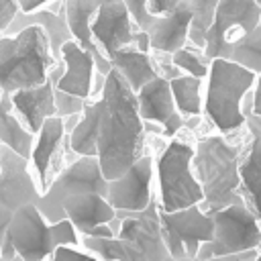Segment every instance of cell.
I'll return each instance as SVG.
<instances>
[{
    "label": "cell",
    "mask_w": 261,
    "mask_h": 261,
    "mask_svg": "<svg viewBox=\"0 0 261 261\" xmlns=\"http://www.w3.org/2000/svg\"><path fill=\"white\" fill-rule=\"evenodd\" d=\"M259 230H261V218H259ZM257 251H261V239H259V245H257Z\"/></svg>",
    "instance_id": "cell-41"
},
{
    "label": "cell",
    "mask_w": 261,
    "mask_h": 261,
    "mask_svg": "<svg viewBox=\"0 0 261 261\" xmlns=\"http://www.w3.org/2000/svg\"><path fill=\"white\" fill-rule=\"evenodd\" d=\"M51 0H16V6L20 12H33V10H39L43 6H49Z\"/></svg>",
    "instance_id": "cell-36"
},
{
    "label": "cell",
    "mask_w": 261,
    "mask_h": 261,
    "mask_svg": "<svg viewBox=\"0 0 261 261\" xmlns=\"http://www.w3.org/2000/svg\"><path fill=\"white\" fill-rule=\"evenodd\" d=\"M53 102H55V116H69V114H80L86 106V98H80L75 94L63 92V90H53Z\"/></svg>",
    "instance_id": "cell-30"
},
{
    "label": "cell",
    "mask_w": 261,
    "mask_h": 261,
    "mask_svg": "<svg viewBox=\"0 0 261 261\" xmlns=\"http://www.w3.org/2000/svg\"><path fill=\"white\" fill-rule=\"evenodd\" d=\"M224 59H230L255 73H261V16L251 31L243 33L228 45Z\"/></svg>",
    "instance_id": "cell-27"
},
{
    "label": "cell",
    "mask_w": 261,
    "mask_h": 261,
    "mask_svg": "<svg viewBox=\"0 0 261 261\" xmlns=\"http://www.w3.org/2000/svg\"><path fill=\"white\" fill-rule=\"evenodd\" d=\"M257 73L224 57L210 59L208 73L204 77L202 116L206 122L222 133L230 135L245 126V114L241 102L251 92Z\"/></svg>",
    "instance_id": "cell-5"
},
{
    "label": "cell",
    "mask_w": 261,
    "mask_h": 261,
    "mask_svg": "<svg viewBox=\"0 0 261 261\" xmlns=\"http://www.w3.org/2000/svg\"><path fill=\"white\" fill-rule=\"evenodd\" d=\"M251 96H253V112L261 116V73H257L255 84L251 88Z\"/></svg>",
    "instance_id": "cell-37"
},
{
    "label": "cell",
    "mask_w": 261,
    "mask_h": 261,
    "mask_svg": "<svg viewBox=\"0 0 261 261\" xmlns=\"http://www.w3.org/2000/svg\"><path fill=\"white\" fill-rule=\"evenodd\" d=\"M98 100L100 118L96 135V157L104 177L114 179L143 153H147L149 135L145 133V122L139 116L135 92L114 67H110L106 73Z\"/></svg>",
    "instance_id": "cell-1"
},
{
    "label": "cell",
    "mask_w": 261,
    "mask_h": 261,
    "mask_svg": "<svg viewBox=\"0 0 261 261\" xmlns=\"http://www.w3.org/2000/svg\"><path fill=\"white\" fill-rule=\"evenodd\" d=\"M67 141V133L63 126V118L61 116H49L43 120L41 128L35 133V141H33V149H31V157L29 163L33 165V175L39 181V190L43 192L49 186V173L53 169V165L57 163L59 155H61V147Z\"/></svg>",
    "instance_id": "cell-17"
},
{
    "label": "cell",
    "mask_w": 261,
    "mask_h": 261,
    "mask_svg": "<svg viewBox=\"0 0 261 261\" xmlns=\"http://www.w3.org/2000/svg\"><path fill=\"white\" fill-rule=\"evenodd\" d=\"M114 210L139 212L153 200V153L147 149L118 177L108 179L106 196Z\"/></svg>",
    "instance_id": "cell-13"
},
{
    "label": "cell",
    "mask_w": 261,
    "mask_h": 261,
    "mask_svg": "<svg viewBox=\"0 0 261 261\" xmlns=\"http://www.w3.org/2000/svg\"><path fill=\"white\" fill-rule=\"evenodd\" d=\"M61 6H63V14H65L67 29L71 33V39L80 47H84L86 51L92 53L96 71L106 75L110 71V61L98 49V45L92 39V31H90V22L98 8V0H61Z\"/></svg>",
    "instance_id": "cell-19"
},
{
    "label": "cell",
    "mask_w": 261,
    "mask_h": 261,
    "mask_svg": "<svg viewBox=\"0 0 261 261\" xmlns=\"http://www.w3.org/2000/svg\"><path fill=\"white\" fill-rule=\"evenodd\" d=\"M108 61H110V67H114L122 75V80L128 84V88L133 92H137L143 84H147L149 80H153L157 75V69L153 65V59H151V53L139 51L133 45L116 49L108 57Z\"/></svg>",
    "instance_id": "cell-24"
},
{
    "label": "cell",
    "mask_w": 261,
    "mask_h": 261,
    "mask_svg": "<svg viewBox=\"0 0 261 261\" xmlns=\"http://www.w3.org/2000/svg\"><path fill=\"white\" fill-rule=\"evenodd\" d=\"M177 6V0H145V10L151 16H165L171 14Z\"/></svg>",
    "instance_id": "cell-33"
},
{
    "label": "cell",
    "mask_w": 261,
    "mask_h": 261,
    "mask_svg": "<svg viewBox=\"0 0 261 261\" xmlns=\"http://www.w3.org/2000/svg\"><path fill=\"white\" fill-rule=\"evenodd\" d=\"M53 82L47 77L39 86L20 88L10 94V102L18 118L24 122V126L35 135L43 120L55 114V102H53Z\"/></svg>",
    "instance_id": "cell-21"
},
{
    "label": "cell",
    "mask_w": 261,
    "mask_h": 261,
    "mask_svg": "<svg viewBox=\"0 0 261 261\" xmlns=\"http://www.w3.org/2000/svg\"><path fill=\"white\" fill-rule=\"evenodd\" d=\"M255 261H261V251L257 253V257H255Z\"/></svg>",
    "instance_id": "cell-42"
},
{
    "label": "cell",
    "mask_w": 261,
    "mask_h": 261,
    "mask_svg": "<svg viewBox=\"0 0 261 261\" xmlns=\"http://www.w3.org/2000/svg\"><path fill=\"white\" fill-rule=\"evenodd\" d=\"M214 222V234L208 243H202L196 259H208L216 255L241 253L247 249H257L261 230L259 218L249 210L245 202L228 204L210 214Z\"/></svg>",
    "instance_id": "cell-9"
},
{
    "label": "cell",
    "mask_w": 261,
    "mask_h": 261,
    "mask_svg": "<svg viewBox=\"0 0 261 261\" xmlns=\"http://www.w3.org/2000/svg\"><path fill=\"white\" fill-rule=\"evenodd\" d=\"M29 24H37V27L43 29V33L47 35L51 53L59 61V49H61V45L71 39V33L67 29L65 14H63V6L59 10H51L47 6H43L39 10H33V12H20V10H16V14L12 16V20L6 24V29L2 33L4 35H14V33H18L20 29H24Z\"/></svg>",
    "instance_id": "cell-23"
},
{
    "label": "cell",
    "mask_w": 261,
    "mask_h": 261,
    "mask_svg": "<svg viewBox=\"0 0 261 261\" xmlns=\"http://www.w3.org/2000/svg\"><path fill=\"white\" fill-rule=\"evenodd\" d=\"M106 184L98 157L96 155H75L73 161H69L41 192L35 206L45 216L47 222H57L65 218L61 202L69 196L84 194V192H96L106 196Z\"/></svg>",
    "instance_id": "cell-8"
},
{
    "label": "cell",
    "mask_w": 261,
    "mask_h": 261,
    "mask_svg": "<svg viewBox=\"0 0 261 261\" xmlns=\"http://www.w3.org/2000/svg\"><path fill=\"white\" fill-rule=\"evenodd\" d=\"M245 143L239 157L241 196L249 210L261 218V116L245 114Z\"/></svg>",
    "instance_id": "cell-16"
},
{
    "label": "cell",
    "mask_w": 261,
    "mask_h": 261,
    "mask_svg": "<svg viewBox=\"0 0 261 261\" xmlns=\"http://www.w3.org/2000/svg\"><path fill=\"white\" fill-rule=\"evenodd\" d=\"M16 10H18L16 0H0V31L6 29V24L12 20Z\"/></svg>",
    "instance_id": "cell-35"
},
{
    "label": "cell",
    "mask_w": 261,
    "mask_h": 261,
    "mask_svg": "<svg viewBox=\"0 0 261 261\" xmlns=\"http://www.w3.org/2000/svg\"><path fill=\"white\" fill-rule=\"evenodd\" d=\"M118 261H149V259H145V257H122V259H118Z\"/></svg>",
    "instance_id": "cell-40"
},
{
    "label": "cell",
    "mask_w": 261,
    "mask_h": 261,
    "mask_svg": "<svg viewBox=\"0 0 261 261\" xmlns=\"http://www.w3.org/2000/svg\"><path fill=\"white\" fill-rule=\"evenodd\" d=\"M57 63L47 35L41 27L29 24L14 35L0 37V92L12 94L20 88L39 86Z\"/></svg>",
    "instance_id": "cell-7"
},
{
    "label": "cell",
    "mask_w": 261,
    "mask_h": 261,
    "mask_svg": "<svg viewBox=\"0 0 261 261\" xmlns=\"http://www.w3.org/2000/svg\"><path fill=\"white\" fill-rule=\"evenodd\" d=\"M120 218L118 232L114 237H90L80 234V245L94 253L100 261H118L122 257H145L149 261H163L167 249L159 230V210L155 196L147 208L139 212L116 210Z\"/></svg>",
    "instance_id": "cell-4"
},
{
    "label": "cell",
    "mask_w": 261,
    "mask_h": 261,
    "mask_svg": "<svg viewBox=\"0 0 261 261\" xmlns=\"http://www.w3.org/2000/svg\"><path fill=\"white\" fill-rule=\"evenodd\" d=\"M137 29L139 27L130 16L124 0H98L90 31L94 43L106 57H110L120 47L133 45Z\"/></svg>",
    "instance_id": "cell-14"
},
{
    "label": "cell",
    "mask_w": 261,
    "mask_h": 261,
    "mask_svg": "<svg viewBox=\"0 0 261 261\" xmlns=\"http://www.w3.org/2000/svg\"><path fill=\"white\" fill-rule=\"evenodd\" d=\"M257 2H259V4H261V0H257Z\"/></svg>",
    "instance_id": "cell-44"
},
{
    "label": "cell",
    "mask_w": 261,
    "mask_h": 261,
    "mask_svg": "<svg viewBox=\"0 0 261 261\" xmlns=\"http://www.w3.org/2000/svg\"><path fill=\"white\" fill-rule=\"evenodd\" d=\"M59 59L63 61V73L55 82V88L88 100L92 92V77L96 71L92 53L80 47L73 39H69L61 45Z\"/></svg>",
    "instance_id": "cell-18"
},
{
    "label": "cell",
    "mask_w": 261,
    "mask_h": 261,
    "mask_svg": "<svg viewBox=\"0 0 261 261\" xmlns=\"http://www.w3.org/2000/svg\"><path fill=\"white\" fill-rule=\"evenodd\" d=\"M124 4H126L128 12H130V16L135 18V22H137L139 29H145V27L151 22L153 16L147 14V10H145V0H124Z\"/></svg>",
    "instance_id": "cell-32"
},
{
    "label": "cell",
    "mask_w": 261,
    "mask_h": 261,
    "mask_svg": "<svg viewBox=\"0 0 261 261\" xmlns=\"http://www.w3.org/2000/svg\"><path fill=\"white\" fill-rule=\"evenodd\" d=\"M33 141H35V135L24 126V122L14 112L10 94L0 92V145H6L20 157L29 159Z\"/></svg>",
    "instance_id": "cell-25"
},
{
    "label": "cell",
    "mask_w": 261,
    "mask_h": 261,
    "mask_svg": "<svg viewBox=\"0 0 261 261\" xmlns=\"http://www.w3.org/2000/svg\"><path fill=\"white\" fill-rule=\"evenodd\" d=\"M159 230L167 255L196 259L202 243H208L212 239L214 222L212 216L200 208V204H192L171 212L159 210Z\"/></svg>",
    "instance_id": "cell-10"
},
{
    "label": "cell",
    "mask_w": 261,
    "mask_h": 261,
    "mask_svg": "<svg viewBox=\"0 0 261 261\" xmlns=\"http://www.w3.org/2000/svg\"><path fill=\"white\" fill-rule=\"evenodd\" d=\"M137 110L143 122H153L161 126V137L169 139L175 133H179L186 124V118L177 112L171 90H169V80L155 75L147 84H143L137 92Z\"/></svg>",
    "instance_id": "cell-15"
},
{
    "label": "cell",
    "mask_w": 261,
    "mask_h": 261,
    "mask_svg": "<svg viewBox=\"0 0 261 261\" xmlns=\"http://www.w3.org/2000/svg\"><path fill=\"white\" fill-rule=\"evenodd\" d=\"M169 90L175 102L177 112L186 116H202V100H204V80L179 73L169 80Z\"/></svg>",
    "instance_id": "cell-26"
},
{
    "label": "cell",
    "mask_w": 261,
    "mask_h": 261,
    "mask_svg": "<svg viewBox=\"0 0 261 261\" xmlns=\"http://www.w3.org/2000/svg\"><path fill=\"white\" fill-rule=\"evenodd\" d=\"M261 16L257 0H218L212 22L204 39V55L208 59L224 57L228 45L243 33L251 31Z\"/></svg>",
    "instance_id": "cell-11"
},
{
    "label": "cell",
    "mask_w": 261,
    "mask_h": 261,
    "mask_svg": "<svg viewBox=\"0 0 261 261\" xmlns=\"http://www.w3.org/2000/svg\"><path fill=\"white\" fill-rule=\"evenodd\" d=\"M163 261H198V259H194V257H171V255H167Z\"/></svg>",
    "instance_id": "cell-38"
},
{
    "label": "cell",
    "mask_w": 261,
    "mask_h": 261,
    "mask_svg": "<svg viewBox=\"0 0 261 261\" xmlns=\"http://www.w3.org/2000/svg\"><path fill=\"white\" fill-rule=\"evenodd\" d=\"M171 61L181 73H190V75H196L200 80L206 77L208 67H210V59L204 55V51L200 47L190 45V43L175 49L171 53Z\"/></svg>",
    "instance_id": "cell-29"
},
{
    "label": "cell",
    "mask_w": 261,
    "mask_h": 261,
    "mask_svg": "<svg viewBox=\"0 0 261 261\" xmlns=\"http://www.w3.org/2000/svg\"><path fill=\"white\" fill-rule=\"evenodd\" d=\"M41 190L31 171L29 159L6 145H0V241L10 216L29 202H37Z\"/></svg>",
    "instance_id": "cell-12"
},
{
    "label": "cell",
    "mask_w": 261,
    "mask_h": 261,
    "mask_svg": "<svg viewBox=\"0 0 261 261\" xmlns=\"http://www.w3.org/2000/svg\"><path fill=\"white\" fill-rule=\"evenodd\" d=\"M245 135V126L230 135H222L218 130L198 137L194 135L192 171L202 188L200 208L206 214H212L222 206L243 202L239 190V157L243 151Z\"/></svg>",
    "instance_id": "cell-2"
},
{
    "label": "cell",
    "mask_w": 261,
    "mask_h": 261,
    "mask_svg": "<svg viewBox=\"0 0 261 261\" xmlns=\"http://www.w3.org/2000/svg\"><path fill=\"white\" fill-rule=\"evenodd\" d=\"M192 14L190 20V29H188V43L194 47L204 49V39H206V31L212 22L214 16V8L218 4V0H179Z\"/></svg>",
    "instance_id": "cell-28"
},
{
    "label": "cell",
    "mask_w": 261,
    "mask_h": 261,
    "mask_svg": "<svg viewBox=\"0 0 261 261\" xmlns=\"http://www.w3.org/2000/svg\"><path fill=\"white\" fill-rule=\"evenodd\" d=\"M0 37H2V31H0Z\"/></svg>",
    "instance_id": "cell-43"
},
{
    "label": "cell",
    "mask_w": 261,
    "mask_h": 261,
    "mask_svg": "<svg viewBox=\"0 0 261 261\" xmlns=\"http://www.w3.org/2000/svg\"><path fill=\"white\" fill-rule=\"evenodd\" d=\"M257 249H247L241 253H228V255H216V257H208V259H200V261H255L257 257Z\"/></svg>",
    "instance_id": "cell-34"
},
{
    "label": "cell",
    "mask_w": 261,
    "mask_h": 261,
    "mask_svg": "<svg viewBox=\"0 0 261 261\" xmlns=\"http://www.w3.org/2000/svg\"><path fill=\"white\" fill-rule=\"evenodd\" d=\"M194 135L181 128L153 155V196L157 208L163 212L179 210L202 202V188L192 171Z\"/></svg>",
    "instance_id": "cell-3"
},
{
    "label": "cell",
    "mask_w": 261,
    "mask_h": 261,
    "mask_svg": "<svg viewBox=\"0 0 261 261\" xmlns=\"http://www.w3.org/2000/svg\"><path fill=\"white\" fill-rule=\"evenodd\" d=\"M49 261H100V259L94 253L86 251L84 247L80 249V245H59L51 253Z\"/></svg>",
    "instance_id": "cell-31"
},
{
    "label": "cell",
    "mask_w": 261,
    "mask_h": 261,
    "mask_svg": "<svg viewBox=\"0 0 261 261\" xmlns=\"http://www.w3.org/2000/svg\"><path fill=\"white\" fill-rule=\"evenodd\" d=\"M190 20H192V14L179 0H177V6L171 14L153 16L151 22L143 29L149 35L151 51L173 53L175 49L184 47L188 43Z\"/></svg>",
    "instance_id": "cell-22"
},
{
    "label": "cell",
    "mask_w": 261,
    "mask_h": 261,
    "mask_svg": "<svg viewBox=\"0 0 261 261\" xmlns=\"http://www.w3.org/2000/svg\"><path fill=\"white\" fill-rule=\"evenodd\" d=\"M0 261H22L18 255H0Z\"/></svg>",
    "instance_id": "cell-39"
},
{
    "label": "cell",
    "mask_w": 261,
    "mask_h": 261,
    "mask_svg": "<svg viewBox=\"0 0 261 261\" xmlns=\"http://www.w3.org/2000/svg\"><path fill=\"white\" fill-rule=\"evenodd\" d=\"M80 245V234L67 218L47 222L39 208L22 204L6 222L0 255H18L22 261H47L55 247Z\"/></svg>",
    "instance_id": "cell-6"
},
{
    "label": "cell",
    "mask_w": 261,
    "mask_h": 261,
    "mask_svg": "<svg viewBox=\"0 0 261 261\" xmlns=\"http://www.w3.org/2000/svg\"><path fill=\"white\" fill-rule=\"evenodd\" d=\"M65 218L73 224L77 234H88L94 226L98 224H108L114 216L116 210L110 206V202L96 192H84L69 196L61 202Z\"/></svg>",
    "instance_id": "cell-20"
}]
</instances>
